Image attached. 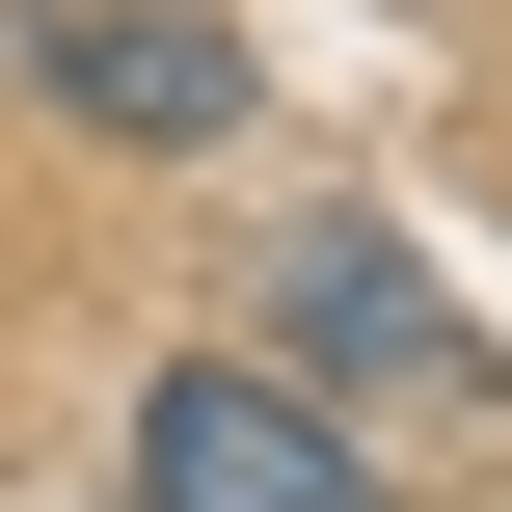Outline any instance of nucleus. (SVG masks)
Wrapping results in <instances>:
<instances>
[{
	"label": "nucleus",
	"mask_w": 512,
	"mask_h": 512,
	"mask_svg": "<svg viewBox=\"0 0 512 512\" xmlns=\"http://www.w3.org/2000/svg\"><path fill=\"white\" fill-rule=\"evenodd\" d=\"M135 512H378V459H351V405L189 351V378H135Z\"/></svg>",
	"instance_id": "obj_1"
},
{
	"label": "nucleus",
	"mask_w": 512,
	"mask_h": 512,
	"mask_svg": "<svg viewBox=\"0 0 512 512\" xmlns=\"http://www.w3.org/2000/svg\"><path fill=\"white\" fill-rule=\"evenodd\" d=\"M27 81H54L81 135H162V162H216V135H243V27H216V0H54V27H27Z\"/></svg>",
	"instance_id": "obj_2"
},
{
	"label": "nucleus",
	"mask_w": 512,
	"mask_h": 512,
	"mask_svg": "<svg viewBox=\"0 0 512 512\" xmlns=\"http://www.w3.org/2000/svg\"><path fill=\"white\" fill-rule=\"evenodd\" d=\"M297 351H351L378 405H486V351L432 324V270H405L378 216H297Z\"/></svg>",
	"instance_id": "obj_3"
}]
</instances>
